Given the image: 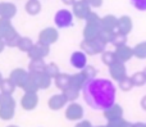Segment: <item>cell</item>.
Instances as JSON below:
<instances>
[{
  "label": "cell",
  "mask_w": 146,
  "mask_h": 127,
  "mask_svg": "<svg viewBox=\"0 0 146 127\" xmlns=\"http://www.w3.org/2000/svg\"><path fill=\"white\" fill-rule=\"evenodd\" d=\"M82 96L91 109L108 112L115 105L117 89L110 80L90 78L83 84Z\"/></svg>",
  "instance_id": "6da1fadb"
},
{
  "label": "cell",
  "mask_w": 146,
  "mask_h": 127,
  "mask_svg": "<svg viewBox=\"0 0 146 127\" xmlns=\"http://www.w3.org/2000/svg\"><path fill=\"white\" fill-rule=\"evenodd\" d=\"M54 23L58 28H68L73 26V13L68 9H59L54 15Z\"/></svg>",
  "instance_id": "7a4b0ae2"
},
{
  "label": "cell",
  "mask_w": 146,
  "mask_h": 127,
  "mask_svg": "<svg viewBox=\"0 0 146 127\" xmlns=\"http://www.w3.org/2000/svg\"><path fill=\"white\" fill-rule=\"evenodd\" d=\"M69 63L73 68L76 69H83L87 66V58L82 51H73L71 58H69Z\"/></svg>",
  "instance_id": "3957f363"
},
{
  "label": "cell",
  "mask_w": 146,
  "mask_h": 127,
  "mask_svg": "<svg viewBox=\"0 0 146 127\" xmlns=\"http://www.w3.org/2000/svg\"><path fill=\"white\" fill-rule=\"evenodd\" d=\"M131 4L140 12H146V0H131Z\"/></svg>",
  "instance_id": "277c9868"
},
{
  "label": "cell",
  "mask_w": 146,
  "mask_h": 127,
  "mask_svg": "<svg viewBox=\"0 0 146 127\" xmlns=\"http://www.w3.org/2000/svg\"><path fill=\"white\" fill-rule=\"evenodd\" d=\"M121 28L123 32H128V31L132 28V22L128 17H124L121 19Z\"/></svg>",
  "instance_id": "5b68a950"
},
{
  "label": "cell",
  "mask_w": 146,
  "mask_h": 127,
  "mask_svg": "<svg viewBox=\"0 0 146 127\" xmlns=\"http://www.w3.org/2000/svg\"><path fill=\"white\" fill-rule=\"evenodd\" d=\"M38 9H40V4H37V3H35V1L30 3V4L27 5V10H28L30 13H32V14L37 13Z\"/></svg>",
  "instance_id": "8992f818"
},
{
  "label": "cell",
  "mask_w": 146,
  "mask_h": 127,
  "mask_svg": "<svg viewBox=\"0 0 146 127\" xmlns=\"http://www.w3.org/2000/svg\"><path fill=\"white\" fill-rule=\"evenodd\" d=\"M137 55L139 57H146V43L141 44V45H139V48H137Z\"/></svg>",
  "instance_id": "52a82bcc"
},
{
  "label": "cell",
  "mask_w": 146,
  "mask_h": 127,
  "mask_svg": "<svg viewBox=\"0 0 146 127\" xmlns=\"http://www.w3.org/2000/svg\"><path fill=\"white\" fill-rule=\"evenodd\" d=\"M136 84L137 85H144L145 84V77L142 74H137L136 77Z\"/></svg>",
  "instance_id": "ba28073f"
},
{
  "label": "cell",
  "mask_w": 146,
  "mask_h": 127,
  "mask_svg": "<svg viewBox=\"0 0 146 127\" xmlns=\"http://www.w3.org/2000/svg\"><path fill=\"white\" fill-rule=\"evenodd\" d=\"M142 107H144V109H146V98H144V100H142Z\"/></svg>",
  "instance_id": "9c48e42d"
},
{
  "label": "cell",
  "mask_w": 146,
  "mask_h": 127,
  "mask_svg": "<svg viewBox=\"0 0 146 127\" xmlns=\"http://www.w3.org/2000/svg\"><path fill=\"white\" fill-rule=\"evenodd\" d=\"M145 73H146V69H145Z\"/></svg>",
  "instance_id": "30bf717a"
}]
</instances>
